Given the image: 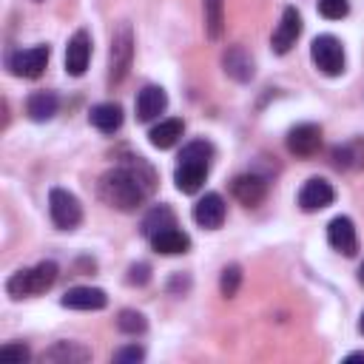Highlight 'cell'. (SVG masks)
<instances>
[{"instance_id":"cell-26","label":"cell","mask_w":364,"mask_h":364,"mask_svg":"<svg viewBox=\"0 0 364 364\" xmlns=\"http://www.w3.org/2000/svg\"><path fill=\"white\" fill-rule=\"evenodd\" d=\"M239 284H242V270H239V264H228V267L222 270V279H219L222 296H225V299H233L236 290H239Z\"/></svg>"},{"instance_id":"cell-29","label":"cell","mask_w":364,"mask_h":364,"mask_svg":"<svg viewBox=\"0 0 364 364\" xmlns=\"http://www.w3.org/2000/svg\"><path fill=\"white\" fill-rule=\"evenodd\" d=\"M142 358H145V350H142V347H136V344L122 347V350H117V353H114V361H117V364H122V361H142Z\"/></svg>"},{"instance_id":"cell-19","label":"cell","mask_w":364,"mask_h":364,"mask_svg":"<svg viewBox=\"0 0 364 364\" xmlns=\"http://www.w3.org/2000/svg\"><path fill=\"white\" fill-rule=\"evenodd\" d=\"M151 245H154L156 253L176 256V253H185V250L191 247V239H188V233H182V230L173 225V228H165V230H159L156 236H151Z\"/></svg>"},{"instance_id":"cell-28","label":"cell","mask_w":364,"mask_h":364,"mask_svg":"<svg viewBox=\"0 0 364 364\" xmlns=\"http://www.w3.org/2000/svg\"><path fill=\"white\" fill-rule=\"evenodd\" d=\"M28 347L26 344H3L0 347V358L3 361H11V364H23V361H28Z\"/></svg>"},{"instance_id":"cell-11","label":"cell","mask_w":364,"mask_h":364,"mask_svg":"<svg viewBox=\"0 0 364 364\" xmlns=\"http://www.w3.org/2000/svg\"><path fill=\"white\" fill-rule=\"evenodd\" d=\"M327 242H330L333 250H338L344 256H353L358 250V236H355V228L347 216H336L327 225Z\"/></svg>"},{"instance_id":"cell-33","label":"cell","mask_w":364,"mask_h":364,"mask_svg":"<svg viewBox=\"0 0 364 364\" xmlns=\"http://www.w3.org/2000/svg\"><path fill=\"white\" fill-rule=\"evenodd\" d=\"M358 279H361V284H364V262H361V267H358Z\"/></svg>"},{"instance_id":"cell-30","label":"cell","mask_w":364,"mask_h":364,"mask_svg":"<svg viewBox=\"0 0 364 364\" xmlns=\"http://www.w3.org/2000/svg\"><path fill=\"white\" fill-rule=\"evenodd\" d=\"M151 276H148V264H134L128 270V284H145Z\"/></svg>"},{"instance_id":"cell-9","label":"cell","mask_w":364,"mask_h":364,"mask_svg":"<svg viewBox=\"0 0 364 364\" xmlns=\"http://www.w3.org/2000/svg\"><path fill=\"white\" fill-rule=\"evenodd\" d=\"M321 148V128L313 122H301L296 128H290L287 134V151L296 156H313Z\"/></svg>"},{"instance_id":"cell-21","label":"cell","mask_w":364,"mask_h":364,"mask_svg":"<svg viewBox=\"0 0 364 364\" xmlns=\"http://www.w3.org/2000/svg\"><path fill=\"white\" fill-rule=\"evenodd\" d=\"M57 105H60V100H57L54 91H34L28 97V102H26V111H28V117L34 122H46V119H51L57 114Z\"/></svg>"},{"instance_id":"cell-1","label":"cell","mask_w":364,"mask_h":364,"mask_svg":"<svg viewBox=\"0 0 364 364\" xmlns=\"http://www.w3.org/2000/svg\"><path fill=\"white\" fill-rule=\"evenodd\" d=\"M154 185H156V176H154L151 165L139 156H131V159L119 162L114 171L102 173L100 196L105 205L128 213V210H136L154 193Z\"/></svg>"},{"instance_id":"cell-27","label":"cell","mask_w":364,"mask_h":364,"mask_svg":"<svg viewBox=\"0 0 364 364\" xmlns=\"http://www.w3.org/2000/svg\"><path fill=\"white\" fill-rule=\"evenodd\" d=\"M318 11H321L327 20H341V17H347L350 3H347V0H318Z\"/></svg>"},{"instance_id":"cell-4","label":"cell","mask_w":364,"mask_h":364,"mask_svg":"<svg viewBox=\"0 0 364 364\" xmlns=\"http://www.w3.org/2000/svg\"><path fill=\"white\" fill-rule=\"evenodd\" d=\"M48 210H51V219L60 230H74L82 219V208H80V199L63 188H54L48 193Z\"/></svg>"},{"instance_id":"cell-24","label":"cell","mask_w":364,"mask_h":364,"mask_svg":"<svg viewBox=\"0 0 364 364\" xmlns=\"http://www.w3.org/2000/svg\"><path fill=\"white\" fill-rule=\"evenodd\" d=\"M202 9H205V31H208V37L219 40L222 28H225V0H205Z\"/></svg>"},{"instance_id":"cell-25","label":"cell","mask_w":364,"mask_h":364,"mask_svg":"<svg viewBox=\"0 0 364 364\" xmlns=\"http://www.w3.org/2000/svg\"><path fill=\"white\" fill-rule=\"evenodd\" d=\"M117 327H119L122 333H128V336H136V333H145L148 321H145V316L136 313V310H122L119 318H117Z\"/></svg>"},{"instance_id":"cell-32","label":"cell","mask_w":364,"mask_h":364,"mask_svg":"<svg viewBox=\"0 0 364 364\" xmlns=\"http://www.w3.org/2000/svg\"><path fill=\"white\" fill-rule=\"evenodd\" d=\"M358 333L364 336V313H361V321H358Z\"/></svg>"},{"instance_id":"cell-18","label":"cell","mask_w":364,"mask_h":364,"mask_svg":"<svg viewBox=\"0 0 364 364\" xmlns=\"http://www.w3.org/2000/svg\"><path fill=\"white\" fill-rule=\"evenodd\" d=\"M88 358H91V350L77 341H57L43 353V361H57V364H82Z\"/></svg>"},{"instance_id":"cell-2","label":"cell","mask_w":364,"mask_h":364,"mask_svg":"<svg viewBox=\"0 0 364 364\" xmlns=\"http://www.w3.org/2000/svg\"><path fill=\"white\" fill-rule=\"evenodd\" d=\"M54 282H57V264L54 262H40L28 270H17L6 282V290H9L11 299H28V296L46 293Z\"/></svg>"},{"instance_id":"cell-22","label":"cell","mask_w":364,"mask_h":364,"mask_svg":"<svg viewBox=\"0 0 364 364\" xmlns=\"http://www.w3.org/2000/svg\"><path fill=\"white\" fill-rule=\"evenodd\" d=\"M182 131H185L182 119H162L159 125H154V128L148 131V139H151L154 148H173V145L179 142Z\"/></svg>"},{"instance_id":"cell-10","label":"cell","mask_w":364,"mask_h":364,"mask_svg":"<svg viewBox=\"0 0 364 364\" xmlns=\"http://www.w3.org/2000/svg\"><path fill=\"white\" fill-rule=\"evenodd\" d=\"M333 185L327 182V179H318V176H313V179H307L304 185H301V191H299V208L301 210H307V213H313V210H321V208H327L330 202H333Z\"/></svg>"},{"instance_id":"cell-13","label":"cell","mask_w":364,"mask_h":364,"mask_svg":"<svg viewBox=\"0 0 364 364\" xmlns=\"http://www.w3.org/2000/svg\"><path fill=\"white\" fill-rule=\"evenodd\" d=\"M168 105V94L165 88L159 85H145L139 94H136V119L139 122H151L156 119Z\"/></svg>"},{"instance_id":"cell-23","label":"cell","mask_w":364,"mask_h":364,"mask_svg":"<svg viewBox=\"0 0 364 364\" xmlns=\"http://www.w3.org/2000/svg\"><path fill=\"white\" fill-rule=\"evenodd\" d=\"M176 222H173V210L168 208V205H156V208H151L148 213H145V219H142V233L151 239V236H156L159 230H165V228H173Z\"/></svg>"},{"instance_id":"cell-16","label":"cell","mask_w":364,"mask_h":364,"mask_svg":"<svg viewBox=\"0 0 364 364\" xmlns=\"http://www.w3.org/2000/svg\"><path fill=\"white\" fill-rule=\"evenodd\" d=\"M105 301H108V296L100 287H71L60 299V304L63 307H71V310H102Z\"/></svg>"},{"instance_id":"cell-15","label":"cell","mask_w":364,"mask_h":364,"mask_svg":"<svg viewBox=\"0 0 364 364\" xmlns=\"http://www.w3.org/2000/svg\"><path fill=\"white\" fill-rule=\"evenodd\" d=\"M193 219H196V225H202L208 230H216L225 222V202H222V196L219 193H205L193 205Z\"/></svg>"},{"instance_id":"cell-31","label":"cell","mask_w":364,"mask_h":364,"mask_svg":"<svg viewBox=\"0 0 364 364\" xmlns=\"http://www.w3.org/2000/svg\"><path fill=\"white\" fill-rule=\"evenodd\" d=\"M347 361H364V353H353V355H347Z\"/></svg>"},{"instance_id":"cell-8","label":"cell","mask_w":364,"mask_h":364,"mask_svg":"<svg viewBox=\"0 0 364 364\" xmlns=\"http://www.w3.org/2000/svg\"><path fill=\"white\" fill-rule=\"evenodd\" d=\"M88 60H91V37H88V31L80 28V31H74V37L65 46V71L71 77H82L88 68Z\"/></svg>"},{"instance_id":"cell-7","label":"cell","mask_w":364,"mask_h":364,"mask_svg":"<svg viewBox=\"0 0 364 364\" xmlns=\"http://www.w3.org/2000/svg\"><path fill=\"white\" fill-rule=\"evenodd\" d=\"M131 54H134V37L128 26H119V31L111 40V82H119L131 65Z\"/></svg>"},{"instance_id":"cell-14","label":"cell","mask_w":364,"mask_h":364,"mask_svg":"<svg viewBox=\"0 0 364 364\" xmlns=\"http://www.w3.org/2000/svg\"><path fill=\"white\" fill-rule=\"evenodd\" d=\"M230 191H233V196H236L245 208H256V205L264 199L267 185H264V179H262V176H256V173H242V176H236V179H233Z\"/></svg>"},{"instance_id":"cell-6","label":"cell","mask_w":364,"mask_h":364,"mask_svg":"<svg viewBox=\"0 0 364 364\" xmlns=\"http://www.w3.org/2000/svg\"><path fill=\"white\" fill-rule=\"evenodd\" d=\"M46 63H48V46H34V48H26V51H14L11 60H9V68L17 77L34 80V77L43 74Z\"/></svg>"},{"instance_id":"cell-17","label":"cell","mask_w":364,"mask_h":364,"mask_svg":"<svg viewBox=\"0 0 364 364\" xmlns=\"http://www.w3.org/2000/svg\"><path fill=\"white\" fill-rule=\"evenodd\" d=\"M222 65H225V74H230L239 82H247L253 77V57L242 46H230L222 57Z\"/></svg>"},{"instance_id":"cell-20","label":"cell","mask_w":364,"mask_h":364,"mask_svg":"<svg viewBox=\"0 0 364 364\" xmlns=\"http://www.w3.org/2000/svg\"><path fill=\"white\" fill-rule=\"evenodd\" d=\"M88 119H91V125L100 128L102 134H114V131L122 125V108H119L117 102H100V105L91 108Z\"/></svg>"},{"instance_id":"cell-5","label":"cell","mask_w":364,"mask_h":364,"mask_svg":"<svg viewBox=\"0 0 364 364\" xmlns=\"http://www.w3.org/2000/svg\"><path fill=\"white\" fill-rule=\"evenodd\" d=\"M299 34H301V14H299L293 6H287V9L282 11V20H279L273 37H270L273 51H276V54H287V51L296 46Z\"/></svg>"},{"instance_id":"cell-12","label":"cell","mask_w":364,"mask_h":364,"mask_svg":"<svg viewBox=\"0 0 364 364\" xmlns=\"http://www.w3.org/2000/svg\"><path fill=\"white\" fill-rule=\"evenodd\" d=\"M210 162H196V159H179L176 171H173V182L182 193H196L208 176Z\"/></svg>"},{"instance_id":"cell-3","label":"cell","mask_w":364,"mask_h":364,"mask_svg":"<svg viewBox=\"0 0 364 364\" xmlns=\"http://www.w3.org/2000/svg\"><path fill=\"white\" fill-rule=\"evenodd\" d=\"M310 57H313L316 68H318L321 74H327V77H338V74L344 71V46H341V40L333 37V34L316 37L313 46H310Z\"/></svg>"}]
</instances>
